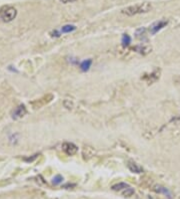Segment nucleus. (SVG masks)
<instances>
[{
  "mask_svg": "<svg viewBox=\"0 0 180 199\" xmlns=\"http://www.w3.org/2000/svg\"><path fill=\"white\" fill-rule=\"evenodd\" d=\"M153 191L154 192H156L158 193V194H163L164 196H166L168 199H172L173 198V194H172V192L168 189V188L166 187H164L162 185H159V184H156V185H154L153 186Z\"/></svg>",
  "mask_w": 180,
  "mask_h": 199,
  "instance_id": "nucleus-4",
  "label": "nucleus"
},
{
  "mask_svg": "<svg viewBox=\"0 0 180 199\" xmlns=\"http://www.w3.org/2000/svg\"><path fill=\"white\" fill-rule=\"evenodd\" d=\"M60 2H62V3H71V2H74V1H76V0H59Z\"/></svg>",
  "mask_w": 180,
  "mask_h": 199,
  "instance_id": "nucleus-16",
  "label": "nucleus"
},
{
  "mask_svg": "<svg viewBox=\"0 0 180 199\" xmlns=\"http://www.w3.org/2000/svg\"><path fill=\"white\" fill-rule=\"evenodd\" d=\"M62 150L64 151L65 154H67L69 156H72L76 154L77 150H78V148L75 144L73 143H70V142H65L62 144Z\"/></svg>",
  "mask_w": 180,
  "mask_h": 199,
  "instance_id": "nucleus-6",
  "label": "nucleus"
},
{
  "mask_svg": "<svg viewBox=\"0 0 180 199\" xmlns=\"http://www.w3.org/2000/svg\"><path fill=\"white\" fill-rule=\"evenodd\" d=\"M91 64H92V59L91 58L85 59V60H83V62L80 64V69L82 71H88Z\"/></svg>",
  "mask_w": 180,
  "mask_h": 199,
  "instance_id": "nucleus-10",
  "label": "nucleus"
},
{
  "mask_svg": "<svg viewBox=\"0 0 180 199\" xmlns=\"http://www.w3.org/2000/svg\"><path fill=\"white\" fill-rule=\"evenodd\" d=\"M121 42H122V45L123 47H128L130 43H131V37L129 36L128 34H123L122 35V40H121Z\"/></svg>",
  "mask_w": 180,
  "mask_h": 199,
  "instance_id": "nucleus-13",
  "label": "nucleus"
},
{
  "mask_svg": "<svg viewBox=\"0 0 180 199\" xmlns=\"http://www.w3.org/2000/svg\"><path fill=\"white\" fill-rule=\"evenodd\" d=\"M26 114H27L26 107H25L24 105H20V106L17 107V108H15L14 111L12 112V118L14 120H18V119L23 118Z\"/></svg>",
  "mask_w": 180,
  "mask_h": 199,
  "instance_id": "nucleus-5",
  "label": "nucleus"
},
{
  "mask_svg": "<svg viewBox=\"0 0 180 199\" xmlns=\"http://www.w3.org/2000/svg\"><path fill=\"white\" fill-rule=\"evenodd\" d=\"M17 10L12 6H3L0 9V18L4 22H10L16 17Z\"/></svg>",
  "mask_w": 180,
  "mask_h": 199,
  "instance_id": "nucleus-2",
  "label": "nucleus"
},
{
  "mask_svg": "<svg viewBox=\"0 0 180 199\" xmlns=\"http://www.w3.org/2000/svg\"><path fill=\"white\" fill-rule=\"evenodd\" d=\"M127 167L128 169H129L132 173H136V174H140V173L143 172V168L138 165L136 162L134 161H128L127 163Z\"/></svg>",
  "mask_w": 180,
  "mask_h": 199,
  "instance_id": "nucleus-7",
  "label": "nucleus"
},
{
  "mask_svg": "<svg viewBox=\"0 0 180 199\" xmlns=\"http://www.w3.org/2000/svg\"><path fill=\"white\" fill-rule=\"evenodd\" d=\"M145 32H146V29L144 27H141L139 29H137L136 30V37L142 39V37H144V35H145Z\"/></svg>",
  "mask_w": 180,
  "mask_h": 199,
  "instance_id": "nucleus-14",
  "label": "nucleus"
},
{
  "mask_svg": "<svg viewBox=\"0 0 180 199\" xmlns=\"http://www.w3.org/2000/svg\"><path fill=\"white\" fill-rule=\"evenodd\" d=\"M159 75H160V70L156 69V70H154L151 75L144 76V80H147V83L151 84V83H154V81H156L159 79Z\"/></svg>",
  "mask_w": 180,
  "mask_h": 199,
  "instance_id": "nucleus-8",
  "label": "nucleus"
},
{
  "mask_svg": "<svg viewBox=\"0 0 180 199\" xmlns=\"http://www.w3.org/2000/svg\"><path fill=\"white\" fill-rule=\"evenodd\" d=\"M74 30H76L75 25H73V24H66V25H63V26L61 27L60 33H69V32L74 31Z\"/></svg>",
  "mask_w": 180,
  "mask_h": 199,
  "instance_id": "nucleus-11",
  "label": "nucleus"
},
{
  "mask_svg": "<svg viewBox=\"0 0 180 199\" xmlns=\"http://www.w3.org/2000/svg\"><path fill=\"white\" fill-rule=\"evenodd\" d=\"M167 24H168V20H166V19H160V20H158V21H155L150 25V27H149V33L152 35L156 34L157 32L160 31L161 29L165 27Z\"/></svg>",
  "mask_w": 180,
  "mask_h": 199,
  "instance_id": "nucleus-3",
  "label": "nucleus"
},
{
  "mask_svg": "<svg viewBox=\"0 0 180 199\" xmlns=\"http://www.w3.org/2000/svg\"><path fill=\"white\" fill-rule=\"evenodd\" d=\"M127 187H129V184H127L125 182H119L116 183V184L112 185L111 189L113 191H117V192H122L123 190H125Z\"/></svg>",
  "mask_w": 180,
  "mask_h": 199,
  "instance_id": "nucleus-9",
  "label": "nucleus"
},
{
  "mask_svg": "<svg viewBox=\"0 0 180 199\" xmlns=\"http://www.w3.org/2000/svg\"><path fill=\"white\" fill-rule=\"evenodd\" d=\"M62 181H63V177L61 175H56L52 179V183L54 185H59Z\"/></svg>",
  "mask_w": 180,
  "mask_h": 199,
  "instance_id": "nucleus-15",
  "label": "nucleus"
},
{
  "mask_svg": "<svg viewBox=\"0 0 180 199\" xmlns=\"http://www.w3.org/2000/svg\"><path fill=\"white\" fill-rule=\"evenodd\" d=\"M152 8L151 4L148 2H143V3H138L128 6L124 9L121 10V13L127 15V16H133V15L141 14V13H146L150 11Z\"/></svg>",
  "mask_w": 180,
  "mask_h": 199,
  "instance_id": "nucleus-1",
  "label": "nucleus"
},
{
  "mask_svg": "<svg viewBox=\"0 0 180 199\" xmlns=\"http://www.w3.org/2000/svg\"><path fill=\"white\" fill-rule=\"evenodd\" d=\"M134 193H135V190L133 189L132 187L129 186V187H127L125 190L122 191V195L124 197H131L133 194H134Z\"/></svg>",
  "mask_w": 180,
  "mask_h": 199,
  "instance_id": "nucleus-12",
  "label": "nucleus"
}]
</instances>
